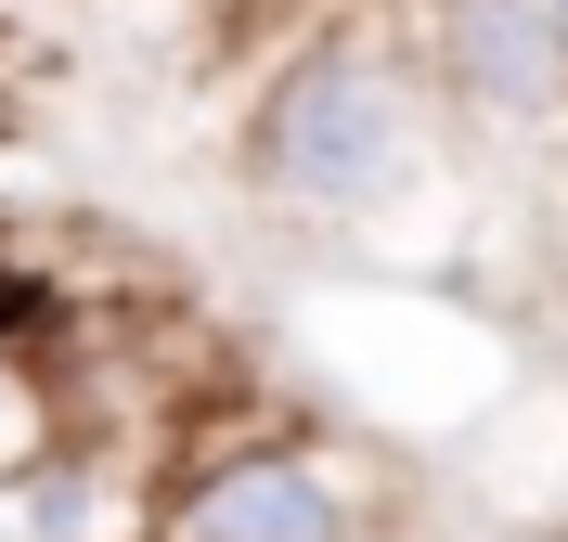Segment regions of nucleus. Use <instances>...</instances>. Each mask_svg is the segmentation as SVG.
<instances>
[{
    "mask_svg": "<svg viewBox=\"0 0 568 542\" xmlns=\"http://www.w3.org/2000/svg\"><path fill=\"white\" fill-rule=\"evenodd\" d=\"M453 116L426 104L414 52L388 13H336V27L284 39L272 78L233 116V181L246 207L311 233V246H388L400 219L453 181Z\"/></svg>",
    "mask_w": 568,
    "mask_h": 542,
    "instance_id": "f257e3e1",
    "label": "nucleus"
},
{
    "mask_svg": "<svg viewBox=\"0 0 568 542\" xmlns=\"http://www.w3.org/2000/svg\"><path fill=\"white\" fill-rule=\"evenodd\" d=\"M388 27L414 52L426 104L453 116V143H491V155L568 143V39L542 0H400Z\"/></svg>",
    "mask_w": 568,
    "mask_h": 542,
    "instance_id": "f03ea898",
    "label": "nucleus"
},
{
    "mask_svg": "<svg viewBox=\"0 0 568 542\" xmlns=\"http://www.w3.org/2000/svg\"><path fill=\"white\" fill-rule=\"evenodd\" d=\"M142 542H375L362 478L323 452V439H207L155 478Z\"/></svg>",
    "mask_w": 568,
    "mask_h": 542,
    "instance_id": "7ed1b4c3",
    "label": "nucleus"
},
{
    "mask_svg": "<svg viewBox=\"0 0 568 542\" xmlns=\"http://www.w3.org/2000/svg\"><path fill=\"white\" fill-rule=\"evenodd\" d=\"M0 517L13 542H142V517L116 504V452H78V439H39L0 478Z\"/></svg>",
    "mask_w": 568,
    "mask_h": 542,
    "instance_id": "20e7f679",
    "label": "nucleus"
},
{
    "mask_svg": "<svg viewBox=\"0 0 568 542\" xmlns=\"http://www.w3.org/2000/svg\"><path fill=\"white\" fill-rule=\"evenodd\" d=\"M39 439H52V400H39V375H27V361H13V349H0V478H13V466H27V452H39Z\"/></svg>",
    "mask_w": 568,
    "mask_h": 542,
    "instance_id": "39448f33",
    "label": "nucleus"
},
{
    "mask_svg": "<svg viewBox=\"0 0 568 542\" xmlns=\"http://www.w3.org/2000/svg\"><path fill=\"white\" fill-rule=\"evenodd\" d=\"M542 13H556V39H568V0H542Z\"/></svg>",
    "mask_w": 568,
    "mask_h": 542,
    "instance_id": "423d86ee",
    "label": "nucleus"
}]
</instances>
